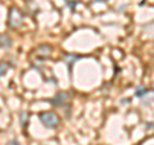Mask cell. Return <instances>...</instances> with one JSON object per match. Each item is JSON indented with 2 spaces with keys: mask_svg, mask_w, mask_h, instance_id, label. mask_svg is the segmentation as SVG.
Segmentation results:
<instances>
[{
  "mask_svg": "<svg viewBox=\"0 0 154 145\" xmlns=\"http://www.w3.org/2000/svg\"><path fill=\"white\" fill-rule=\"evenodd\" d=\"M9 69V64L7 62H0V77H3L4 75L8 72Z\"/></svg>",
  "mask_w": 154,
  "mask_h": 145,
  "instance_id": "obj_5",
  "label": "cell"
},
{
  "mask_svg": "<svg viewBox=\"0 0 154 145\" xmlns=\"http://www.w3.org/2000/svg\"><path fill=\"white\" fill-rule=\"evenodd\" d=\"M40 121L45 127L48 128H55L59 126L60 119L54 112H44L40 114Z\"/></svg>",
  "mask_w": 154,
  "mask_h": 145,
  "instance_id": "obj_1",
  "label": "cell"
},
{
  "mask_svg": "<svg viewBox=\"0 0 154 145\" xmlns=\"http://www.w3.org/2000/svg\"><path fill=\"white\" fill-rule=\"evenodd\" d=\"M67 100H68V95H67L66 93H59V94L55 95L54 98L50 100V103L53 105H57V107H60V105L64 104Z\"/></svg>",
  "mask_w": 154,
  "mask_h": 145,
  "instance_id": "obj_3",
  "label": "cell"
},
{
  "mask_svg": "<svg viewBox=\"0 0 154 145\" xmlns=\"http://www.w3.org/2000/svg\"><path fill=\"white\" fill-rule=\"evenodd\" d=\"M22 21H23V16H22L21 11H19L18 8H12L11 11H9L8 23L12 27H18L22 25Z\"/></svg>",
  "mask_w": 154,
  "mask_h": 145,
  "instance_id": "obj_2",
  "label": "cell"
},
{
  "mask_svg": "<svg viewBox=\"0 0 154 145\" xmlns=\"http://www.w3.org/2000/svg\"><path fill=\"white\" fill-rule=\"evenodd\" d=\"M94 2H102V0H94Z\"/></svg>",
  "mask_w": 154,
  "mask_h": 145,
  "instance_id": "obj_8",
  "label": "cell"
},
{
  "mask_svg": "<svg viewBox=\"0 0 154 145\" xmlns=\"http://www.w3.org/2000/svg\"><path fill=\"white\" fill-rule=\"evenodd\" d=\"M8 145H21V144H19V143L17 141V140H11Z\"/></svg>",
  "mask_w": 154,
  "mask_h": 145,
  "instance_id": "obj_7",
  "label": "cell"
},
{
  "mask_svg": "<svg viewBox=\"0 0 154 145\" xmlns=\"http://www.w3.org/2000/svg\"><path fill=\"white\" fill-rule=\"evenodd\" d=\"M145 94H146V89H145V88H143V86L136 90V95H137V96H144Z\"/></svg>",
  "mask_w": 154,
  "mask_h": 145,
  "instance_id": "obj_6",
  "label": "cell"
},
{
  "mask_svg": "<svg viewBox=\"0 0 154 145\" xmlns=\"http://www.w3.org/2000/svg\"><path fill=\"white\" fill-rule=\"evenodd\" d=\"M12 44V41H11V37H9L8 35H0V45H2L3 48H9Z\"/></svg>",
  "mask_w": 154,
  "mask_h": 145,
  "instance_id": "obj_4",
  "label": "cell"
}]
</instances>
